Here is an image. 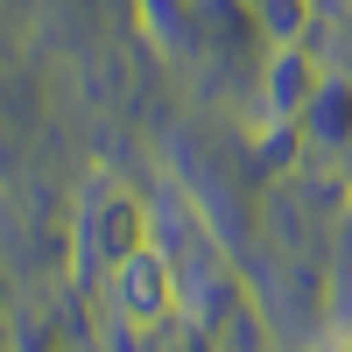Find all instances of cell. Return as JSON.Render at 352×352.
<instances>
[{"label": "cell", "mask_w": 352, "mask_h": 352, "mask_svg": "<svg viewBox=\"0 0 352 352\" xmlns=\"http://www.w3.org/2000/svg\"><path fill=\"white\" fill-rule=\"evenodd\" d=\"M141 247H155L148 240V219H141V197L127 184H113V176H92V204H85V261H92L99 275H113Z\"/></svg>", "instance_id": "1"}, {"label": "cell", "mask_w": 352, "mask_h": 352, "mask_svg": "<svg viewBox=\"0 0 352 352\" xmlns=\"http://www.w3.org/2000/svg\"><path fill=\"white\" fill-rule=\"evenodd\" d=\"M106 296H113V317L134 331H155L176 317V268L162 247H141L134 261H120V268L106 275Z\"/></svg>", "instance_id": "2"}, {"label": "cell", "mask_w": 352, "mask_h": 352, "mask_svg": "<svg viewBox=\"0 0 352 352\" xmlns=\"http://www.w3.org/2000/svg\"><path fill=\"white\" fill-rule=\"evenodd\" d=\"M338 352H352V345H338Z\"/></svg>", "instance_id": "3"}]
</instances>
